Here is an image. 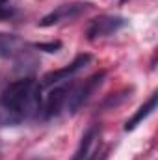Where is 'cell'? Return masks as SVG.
Returning a JSON list of instances; mask_svg holds the SVG:
<instances>
[{
    "label": "cell",
    "instance_id": "6da1fadb",
    "mask_svg": "<svg viewBox=\"0 0 158 160\" xmlns=\"http://www.w3.org/2000/svg\"><path fill=\"white\" fill-rule=\"evenodd\" d=\"M0 102L21 121L32 118L41 108V86L32 78L11 82L2 91Z\"/></svg>",
    "mask_w": 158,
    "mask_h": 160
},
{
    "label": "cell",
    "instance_id": "7a4b0ae2",
    "mask_svg": "<svg viewBox=\"0 0 158 160\" xmlns=\"http://www.w3.org/2000/svg\"><path fill=\"white\" fill-rule=\"evenodd\" d=\"M123 26H125V19L123 17L102 15V17H97V19L89 21V24L86 28V36H87V39L104 38V36H110V34L117 32L119 28H123Z\"/></svg>",
    "mask_w": 158,
    "mask_h": 160
},
{
    "label": "cell",
    "instance_id": "3957f363",
    "mask_svg": "<svg viewBox=\"0 0 158 160\" xmlns=\"http://www.w3.org/2000/svg\"><path fill=\"white\" fill-rule=\"evenodd\" d=\"M87 8H89V4H86V2L63 4V6L56 8L52 13H48L47 17H43L39 21V26H52V24H58L62 21H71V19L78 17L80 13H84Z\"/></svg>",
    "mask_w": 158,
    "mask_h": 160
},
{
    "label": "cell",
    "instance_id": "277c9868",
    "mask_svg": "<svg viewBox=\"0 0 158 160\" xmlns=\"http://www.w3.org/2000/svg\"><path fill=\"white\" fill-rule=\"evenodd\" d=\"M89 60H91V56H89V54H80V56H77V58H75L67 67H63V69H58V71H52V73L45 75V77H43V82H41V86H52V84H56V82L69 80L75 73H78L80 69H84V67L89 63Z\"/></svg>",
    "mask_w": 158,
    "mask_h": 160
},
{
    "label": "cell",
    "instance_id": "5b68a950",
    "mask_svg": "<svg viewBox=\"0 0 158 160\" xmlns=\"http://www.w3.org/2000/svg\"><path fill=\"white\" fill-rule=\"evenodd\" d=\"M104 78V71H101V73H97V75H93L91 78L84 80V84L78 86L71 95H69V99H67V106H69V110L71 112H77L80 106L89 99V95H91V91L101 84V80Z\"/></svg>",
    "mask_w": 158,
    "mask_h": 160
},
{
    "label": "cell",
    "instance_id": "8992f818",
    "mask_svg": "<svg viewBox=\"0 0 158 160\" xmlns=\"http://www.w3.org/2000/svg\"><path fill=\"white\" fill-rule=\"evenodd\" d=\"M99 128L97 127H91L84 138H82V143H80V149L77 151L75 158L73 160H93L99 155Z\"/></svg>",
    "mask_w": 158,
    "mask_h": 160
},
{
    "label": "cell",
    "instance_id": "52a82bcc",
    "mask_svg": "<svg viewBox=\"0 0 158 160\" xmlns=\"http://www.w3.org/2000/svg\"><path fill=\"white\" fill-rule=\"evenodd\" d=\"M24 50V43L13 34H0V56L13 58Z\"/></svg>",
    "mask_w": 158,
    "mask_h": 160
},
{
    "label": "cell",
    "instance_id": "ba28073f",
    "mask_svg": "<svg viewBox=\"0 0 158 160\" xmlns=\"http://www.w3.org/2000/svg\"><path fill=\"white\" fill-rule=\"evenodd\" d=\"M65 101H67V89H65V88L54 89V91L48 95L47 102H45V116H47V118L56 116V114L62 110V106L65 104Z\"/></svg>",
    "mask_w": 158,
    "mask_h": 160
},
{
    "label": "cell",
    "instance_id": "9c48e42d",
    "mask_svg": "<svg viewBox=\"0 0 158 160\" xmlns=\"http://www.w3.org/2000/svg\"><path fill=\"white\" fill-rule=\"evenodd\" d=\"M155 108H156V93L149 99V102H147V104H143V106H141V108H140V110L132 116V118H130V121H126L125 130H132V128H136V127H138L141 121L145 119V118H147V116L155 110Z\"/></svg>",
    "mask_w": 158,
    "mask_h": 160
},
{
    "label": "cell",
    "instance_id": "30bf717a",
    "mask_svg": "<svg viewBox=\"0 0 158 160\" xmlns=\"http://www.w3.org/2000/svg\"><path fill=\"white\" fill-rule=\"evenodd\" d=\"M19 118L15 114H11L2 102H0V127H9V125H17L19 123Z\"/></svg>",
    "mask_w": 158,
    "mask_h": 160
},
{
    "label": "cell",
    "instance_id": "8fae6325",
    "mask_svg": "<svg viewBox=\"0 0 158 160\" xmlns=\"http://www.w3.org/2000/svg\"><path fill=\"white\" fill-rule=\"evenodd\" d=\"M36 48L47 50V52H58L62 48V43L60 41H54V43H36Z\"/></svg>",
    "mask_w": 158,
    "mask_h": 160
}]
</instances>
